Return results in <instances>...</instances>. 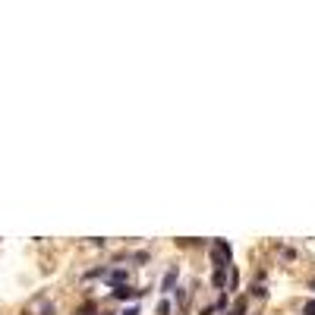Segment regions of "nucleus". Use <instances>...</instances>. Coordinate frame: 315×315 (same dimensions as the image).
Masks as SVG:
<instances>
[{
    "mask_svg": "<svg viewBox=\"0 0 315 315\" xmlns=\"http://www.w3.org/2000/svg\"><path fill=\"white\" fill-rule=\"evenodd\" d=\"M158 315H171V303H167V300H161V306H158Z\"/></svg>",
    "mask_w": 315,
    "mask_h": 315,
    "instance_id": "6e6552de",
    "label": "nucleus"
},
{
    "mask_svg": "<svg viewBox=\"0 0 315 315\" xmlns=\"http://www.w3.org/2000/svg\"><path fill=\"white\" fill-rule=\"evenodd\" d=\"M303 315H315V300H309V303L303 306Z\"/></svg>",
    "mask_w": 315,
    "mask_h": 315,
    "instance_id": "9d476101",
    "label": "nucleus"
},
{
    "mask_svg": "<svg viewBox=\"0 0 315 315\" xmlns=\"http://www.w3.org/2000/svg\"><path fill=\"white\" fill-rule=\"evenodd\" d=\"M252 296H258V300H265V296H268V290H265L262 284H258V287H252Z\"/></svg>",
    "mask_w": 315,
    "mask_h": 315,
    "instance_id": "0eeeda50",
    "label": "nucleus"
},
{
    "mask_svg": "<svg viewBox=\"0 0 315 315\" xmlns=\"http://www.w3.org/2000/svg\"><path fill=\"white\" fill-rule=\"evenodd\" d=\"M211 265H214V271H227V265H230V243L227 239H214L211 243Z\"/></svg>",
    "mask_w": 315,
    "mask_h": 315,
    "instance_id": "f257e3e1",
    "label": "nucleus"
},
{
    "mask_svg": "<svg viewBox=\"0 0 315 315\" xmlns=\"http://www.w3.org/2000/svg\"><path fill=\"white\" fill-rule=\"evenodd\" d=\"M224 281H227V271H214V277H211V284L221 290V287H224Z\"/></svg>",
    "mask_w": 315,
    "mask_h": 315,
    "instance_id": "39448f33",
    "label": "nucleus"
},
{
    "mask_svg": "<svg viewBox=\"0 0 315 315\" xmlns=\"http://www.w3.org/2000/svg\"><path fill=\"white\" fill-rule=\"evenodd\" d=\"M224 315H236V312H233V309H230V312H224Z\"/></svg>",
    "mask_w": 315,
    "mask_h": 315,
    "instance_id": "2eb2a0df",
    "label": "nucleus"
},
{
    "mask_svg": "<svg viewBox=\"0 0 315 315\" xmlns=\"http://www.w3.org/2000/svg\"><path fill=\"white\" fill-rule=\"evenodd\" d=\"M107 271H110V268H104V265H101V268H91L85 277H107Z\"/></svg>",
    "mask_w": 315,
    "mask_h": 315,
    "instance_id": "423d86ee",
    "label": "nucleus"
},
{
    "mask_svg": "<svg viewBox=\"0 0 315 315\" xmlns=\"http://www.w3.org/2000/svg\"><path fill=\"white\" fill-rule=\"evenodd\" d=\"M91 312H95V303H85V306H82L76 315H91Z\"/></svg>",
    "mask_w": 315,
    "mask_h": 315,
    "instance_id": "1a4fd4ad",
    "label": "nucleus"
},
{
    "mask_svg": "<svg viewBox=\"0 0 315 315\" xmlns=\"http://www.w3.org/2000/svg\"><path fill=\"white\" fill-rule=\"evenodd\" d=\"M126 277H129V274H126L123 268H114V271H107V281H110V284H114V287H120V284H126Z\"/></svg>",
    "mask_w": 315,
    "mask_h": 315,
    "instance_id": "7ed1b4c3",
    "label": "nucleus"
},
{
    "mask_svg": "<svg viewBox=\"0 0 315 315\" xmlns=\"http://www.w3.org/2000/svg\"><path fill=\"white\" fill-rule=\"evenodd\" d=\"M145 290H133L129 284H120V287H114V300H139V296H145Z\"/></svg>",
    "mask_w": 315,
    "mask_h": 315,
    "instance_id": "f03ea898",
    "label": "nucleus"
},
{
    "mask_svg": "<svg viewBox=\"0 0 315 315\" xmlns=\"http://www.w3.org/2000/svg\"><path fill=\"white\" fill-rule=\"evenodd\" d=\"M174 284H177V268H171L167 274H164V284H161V290H164V293H171V290H174Z\"/></svg>",
    "mask_w": 315,
    "mask_h": 315,
    "instance_id": "20e7f679",
    "label": "nucleus"
},
{
    "mask_svg": "<svg viewBox=\"0 0 315 315\" xmlns=\"http://www.w3.org/2000/svg\"><path fill=\"white\" fill-rule=\"evenodd\" d=\"M133 262H139V265H142V262H148V252H136V255H133Z\"/></svg>",
    "mask_w": 315,
    "mask_h": 315,
    "instance_id": "f8f14e48",
    "label": "nucleus"
},
{
    "mask_svg": "<svg viewBox=\"0 0 315 315\" xmlns=\"http://www.w3.org/2000/svg\"><path fill=\"white\" fill-rule=\"evenodd\" d=\"M233 312H236V315H243V312H246V300H236V306H233Z\"/></svg>",
    "mask_w": 315,
    "mask_h": 315,
    "instance_id": "9b49d317",
    "label": "nucleus"
},
{
    "mask_svg": "<svg viewBox=\"0 0 315 315\" xmlns=\"http://www.w3.org/2000/svg\"><path fill=\"white\" fill-rule=\"evenodd\" d=\"M309 287H312V290H315V277H312V281H309Z\"/></svg>",
    "mask_w": 315,
    "mask_h": 315,
    "instance_id": "4468645a",
    "label": "nucleus"
},
{
    "mask_svg": "<svg viewBox=\"0 0 315 315\" xmlns=\"http://www.w3.org/2000/svg\"><path fill=\"white\" fill-rule=\"evenodd\" d=\"M123 315H139V309H136V306H133V309H126V312H123Z\"/></svg>",
    "mask_w": 315,
    "mask_h": 315,
    "instance_id": "ddd939ff",
    "label": "nucleus"
}]
</instances>
